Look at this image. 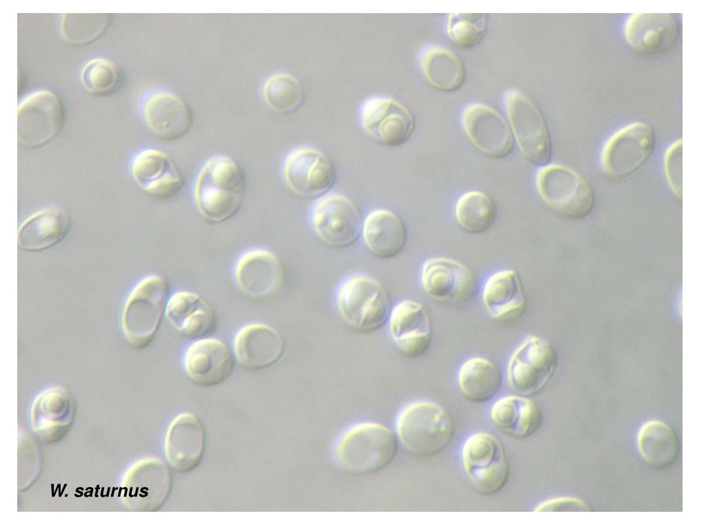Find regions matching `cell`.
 Returning a JSON list of instances; mask_svg holds the SVG:
<instances>
[{
  "label": "cell",
  "instance_id": "35",
  "mask_svg": "<svg viewBox=\"0 0 706 529\" xmlns=\"http://www.w3.org/2000/svg\"><path fill=\"white\" fill-rule=\"evenodd\" d=\"M497 209L492 198L480 191L463 194L455 207V217L459 227L470 234H481L494 223Z\"/></svg>",
  "mask_w": 706,
  "mask_h": 529
},
{
  "label": "cell",
  "instance_id": "31",
  "mask_svg": "<svg viewBox=\"0 0 706 529\" xmlns=\"http://www.w3.org/2000/svg\"><path fill=\"white\" fill-rule=\"evenodd\" d=\"M419 64L426 81L438 91L454 92L465 81V69L461 59L445 48H425L420 53Z\"/></svg>",
  "mask_w": 706,
  "mask_h": 529
},
{
  "label": "cell",
  "instance_id": "9",
  "mask_svg": "<svg viewBox=\"0 0 706 529\" xmlns=\"http://www.w3.org/2000/svg\"><path fill=\"white\" fill-rule=\"evenodd\" d=\"M507 116L518 147L531 163L544 166L552 155V142L545 120L536 105L516 90L505 98Z\"/></svg>",
  "mask_w": 706,
  "mask_h": 529
},
{
  "label": "cell",
  "instance_id": "15",
  "mask_svg": "<svg viewBox=\"0 0 706 529\" xmlns=\"http://www.w3.org/2000/svg\"><path fill=\"white\" fill-rule=\"evenodd\" d=\"M131 174L135 183L150 197L159 200L175 198L185 180L179 167L167 153L148 148L133 158Z\"/></svg>",
  "mask_w": 706,
  "mask_h": 529
},
{
  "label": "cell",
  "instance_id": "28",
  "mask_svg": "<svg viewBox=\"0 0 706 529\" xmlns=\"http://www.w3.org/2000/svg\"><path fill=\"white\" fill-rule=\"evenodd\" d=\"M71 228L68 214L59 207L39 210L19 226L17 245L24 251H41L63 241Z\"/></svg>",
  "mask_w": 706,
  "mask_h": 529
},
{
  "label": "cell",
  "instance_id": "40",
  "mask_svg": "<svg viewBox=\"0 0 706 529\" xmlns=\"http://www.w3.org/2000/svg\"><path fill=\"white\" fill-rule=\"evenodd\" d=\"M682 141H677L668 147L664 158L667 180L678 197L682 194Z\"/></svg>",
  "mask_w": 706,
  "mask_h": 529
},
{
  "label": "cell",
  "instance_id": "20",
  "mask_svg": "<svg viewBox=\"0 0 706 529\" xmlns=\"http://www.w3.org/2000/svg\"><path fill=\"white\" fill-rule=\"evenodd\" d=\"M679 23L673 13H634L627 19L624 36L637 54L652 57L668 51L677 41Z\"/></svg>",
  "mask_w": 706,
  "mask_h": 529
},
{
  "label": "cell",
  "instance_id": "3",
  "mask_svg": "<svg viewBox=\"0 0 706 529\" xmlns=\"http://www.w3.org/2000/svg\"><path fill=\"white\" fill-rule=\"evenodd\" d=\"M396 435L410 454L430 457L445 450L454 436L450 415L440 405L418 401L405 406L397 416Z\"/></svg>",
  "mask_w": 706,
  "mask_h": 529
},
{
  "label": "cell",
  "instance_id": "4",
  "mask_svg": "<svg viewBox=\"0 0 706 529\" xmlns=\"http://www.w3.org/2000/svg\"><path fill=\"white\" fill-rule=\"evenodd\" d=\"M170 285L159 275L140 280L124 304L121 326L130 344L137 349L148 347L161 327L169 300Z\"/></svg>",
  "mask_w": 706,
  "mask_h": 529
},
{
  "label": "cell",
  "instance_id": "10",
  "mask_svg": "<svg viewBox=\"0 0 706 529\" xmlns=\"http://www.w3.org/2000/svg\"><path fill=\"white\" fill-rule=\"evenodd\" d=\"M655 145V133L650 125L643 122L628 124L611 136L603 146V169L615 178L630 176L646 163Z\"/></svg>",
  "mask_w": 706,
  "mask_h": 529
},
{
  "label": "cell",
  "instance_id": "7",
  "mask_svg": "<svg viewBox=\"0 0 706 529\" xmlns=\"http://www.w3.org/2000/svg\"><path fill=\"white\" fill-rule=\"evenodd\" d=\"M363 220L358 206L347 196L328 193L316 198L310 222L318 238L327 246L345 249L361 236Z\"/></svg>",
  "mask_w": 706,
  "mask_h": 529
},
{
  "label": "cell",
  "instance_id": "41",
  "mask_svg": "<svg viewBox=\"0 0 706 529\" xmlns=\"http://www.w3.org/2000/svg\"><path fill=\"white\" fill-rule=\"evenodd\" d=\"M536 512L590 511L589 506L576 497H563L548 499L535 509Z\"/></svg>",
  "mask_w": 706,
  "mask_h": 529
},
{
  "label": "cell",
  "instance_id": "16",
  "mask_svg": "<svg viewBox=\"0 0 706 529\" xmlns=\"http://www.w3.org/2000/svg\"><path fill=\"white\" fill-rule=\"evenodd\" d=\"M464 131L472 145L482 154L503 158L514 149L513 134L503 116L481 103L468 105L462 114Z\"/></svg>",
  "mask_w": 706,
  "mask_h": 529
},
{
  "label": "cell",
  "instance_id": "37",
  "mask_svg": "<svg viewBox=\"0 0 706 529\" xmlns=\"http://www.w3.org/2000/svg\"><path fill=\"white\" fill-rule=\"evenodd\" d=\"M263 94L268 106L282 114L296 112L304 99L303 89L299 81L285 72L270 76L264 83Z\"/></svg>",
  "mask_w": 706,
  "mask_h": 529
},
{
  "label": "cell",
  "instance_id": "38",
  "mask_svg": "<svg viewBox=\"0 0 706 529\" xmlns=\"http://www.w3.org/2000/svg\"><path fill=\"white\" fill-rule=\"evenodd\" d=\"M80 79L84 89L98 96H108L121 87L122 73L120 68L110 60L95 58L84 64Z\"/></svg>",
  "mask_w": 706,
  "mask_h": 529
},
{
  "label": "cell",
  "instance_id": "34",
  "mask_svg": "<svg viewBox=\"0 0 706 529\" xmlns=\"http://www.w3.org/2000/svg\"><path fill=\"white\" fill-rule=\"evenodd\" d=\"M458 384L462 394L475 403L492 399L501 385L498 367L491 360L475 357L465 362L458 373Z\"/></svg>",
  "mask_w": 706,
  "mask_h": 529
},
{
  "label": "cell",
  "instance_id": "27",
  "mask_svg": "<svg viewBox=\"0 0 706 529\" xmlns=\"http://www.w3.org/2000/svg\"><path fill=\"white\" fill-rule=\"evenodd\" d=\"M361 236L368 251L376 258L389 260L399 256L407 242V229L394 211L379 208L363 221Z\"/></svg>",
  "mask_w": 706,
  "mask_h": 529
},
{
  "label": "cell",
  "instance_id": "8",
  "mask_svg": "<svg viewBox=\"0 0 706 529\" xmlns=\"http://www.w3.org/2000/svg\"><path fill=\"white\" fill-rule=\"evenodd\" d=\"M65 111L62 101L52 91L34 92L17 109V140L28 149L45 147L61 131Z\"/></svg>",
  "mask_w": 706,
  "mask_h": 529
},
{
  "label": "cell",
  "instance_id": "22",
  "mask_svg": "<svg viewBox=\"0 0 706 529\" xmlns=\"http://www.w3.org/2000/svg\"><path fill=\"white\" fill-rule=\"evenodd\" d=\"M234 277L240 290L247 296L264 299L276 294L285 278L279 258L265 249L248 251L238 260Z\"/></svg>",
  "mask_w": 706,
  "mask_h": 529
},
{
  "label": "cell",
  "instance_id": "25",
  "mask_svg": "<svg viewBox=\"0 0 706 529\" xmlns=\"http://www.w3.org/2000/svg\"><path fill=\"white\" fill-rule=\"evenodd\" d=\"M128 497L132 507L154 511L168 499L172 488V475L168 465L158 458L137 462L130 471Z\"/></svg>",
  "mask_w": 706,
  "mask_h": 529
},
{
  "label": "cell",
  "instance_id": "17",
  "mask_svg": "<svg viewBox=\"0 0 706 529\" xmlns=\"http://www.w3.org/2000/svg\"><path fill=\"white\" fill-rule=\"evenodd\" d=\"M235 355L223 341L212 338L197 340L187 349L183 366L196 385L211 388L225 382L235 368Z\"/></svg>",
  "mask_w": 706,
  "mask_h": 529
},
{
  "label": "cell",
  "instance_id": "18",
  "mask_svg": "<svg viewBox=\"0 0 706 529\" xmlns=\"http://www.w3.org/2000/svg\"><path fill=\"white\" fill-rule=\"evenodd\" d=\"M389 331L397 349L410 359L423 356L433 338L432 322L426 308L412 300L400 302L390 311Z\"/></svg>",
  "mask_w": 706,
  "mask_h": 529
},
{
  "label": "cell",
  "instance_id": "19",
  "mask_svg": "<svg viewBox=\"0 0 706 529\" xmlns=\"http://www.w3.org/2000/svg\"><path fill=\"white\" fill-rule=\"evenodd\" d=\"M205 445V432L201 422L194 414L183 412L173 418L167 428L164 453L174 470L186 473L199 465Z\"/></svg>",
  "mask_w": 706,
  "mask_h": 529
},
{
  "label": "cell",
  "instance_id": "21",
  "mask_svg": "<svg viewBox=\"0 0 706 529\" xmlns=\"http://www.w3.org/2000/svg\"><path fill=\"white\" fill-rule=\"evenodd\" d=\"M421 282L430 298L450 303L469 299L476 287L474 276L467 267L445 257L430 258L423 263Z\"/></svg>",
  "mask_w": 706,
  "mask_h": 529
},
{
  "label": "cell",
  "instance_id": "36",
  "mask_svg": "<svg viewBox=\"0 0 706 529\" xmlns=\"http://www.w3.org/2000/svg\"><path fill=\"white\" fill-rule=\"evenodd\" d=\"M108 13H65L62 14L60 30L63 39L74 45H86L99 39L110 23Z\"/></svg>",
  "mask_w": 706,
  "mask_h": 529
},
{
  "label": "cell",
  "instance_id": "5",
  "mask_svg": "<svg viewBox=\"0 0 706 529\" xmlns=\"http://www.w3.org/2000/svg\"><path fill=\"white\" fill-rule=\"evenodd\" d=\"M538 194L555 214L571 220H583L592 212L595 194L589 183L576 171L557 164L539 169L536 178Z\"/></svg>",
  "mask_w": 706,
  "mask_h": 529
},
{
  "label": "cell",
  "instance_id": "2",
  "mask_svg": "<svg viewBox=\"0 0 706 529\" xmlns=\"http://www.w3.org/2000/svg\"><path fill=\"white\" fill-rule=\"evenodd\" d=\"M398 453L396 435L387 426L365 422L350 427L335 443L333 455L343 470L359 475L387 468Z\"/></svg>",
  "mask_w": 706,
  "mask_h": 529
},
{
  "label": "cell",
  "instance_id": "24",
  "mask_svg": "<svg viewBox=\"0 0 706 529\" xmlns=\"http://www.w3.org/2000/svg\"><path fill=\"white\" fill-rule=\"evenodd\" d=\"M285 349L282 335L274 328L261 323L244 326L234 341L236 360L250 371H261L274 366L281 360Z\"/></svg>",
  "mask_w": 706,
  "mask_h": 529
},
{
  "label": "cell",
  "instance_id": "14",
  "mask_svg": "<svg viewBox=\"0 0 706 529\" xmlns=\"http://www.w3.org/2000/svg\"><path fill=\"white\" fill-rule=\"evenodd\" d=\"M283 176L288 188L296 195L318 198L330 193L336 182V170L323 152L301 146L286 156Z\"/></svg>",
  "mask_w": 706,
  "mask_h": 529
},
{
  "label": "cell",
  "instance_id": "39",
  "mask_svg": "<svg viewBox=\"0 0 706 529\" xmlns=\"http://www.w3.org/2000/svg\"><path fill=\"white\" fill-rule=\"evenodd\" d=\"M486 13H452L447 17L446 31L457 47L470 50L478 46L487 30Z\"/></svg>",
  "mask_w": 706,
  "mask_h": 529
},
{
  "label": "cell",
  "instance_id": "13",
  "mask_svg": "<svg viewBox=\"0 0 706 529\" xmlns=\"http://www.w3.org/2000/svg\"><path fill=\"white\" fill-rule=\"evenodd\" d=\"M556 365L557 356L553 347L541 337L528 336L510 359L509 384L521 395L536 394L547 386Z\"/></svg>",
  "mask_w": 706,
  "mask_h": 529
},
{
  "label": "cell",
  "instance_id": "23",
  "mask_svg": "<svg viewBox=\"0 0 706 529\" xmlns=\"http://www.w3.org/2000/svg\"><path fill=\"white\" fill-rule=\"evenodd\" d=\"M143 114L149 130L158 138L173 141L185 136L194 124V113L181 96L167 91L150 94Z\"/></svg>",
  "mask_w": 706,
  "mask_h": 529
},
{
  "label": "cell",
  "instance_id": "1",
  "mask_svg": "<svg viewBox=\"0 0 706 529\" xmlns=\"http://www.w3.org/2000/svg\"><path fill=\"white\" fill-rule=\"evenodd\" d=\"M245 189L243 169L235 160L226 155L212 156L196 176L194 196L197 209L208 222H227L239 211Z\"/></svg>",
  "mask_w": 706,
  "mask_h": 529
},
{
  "label": "cell",
  "instance_id": "11",
  "mask_svg": "<svg viewBox=\"0 0 706 529\" xmlns=\"http://www.w3.org/2000/svg\"><path fill=\"white\" fill-rule=\"evenodd\" d=\"M465 473L481 493L492 495L506 485L510 466L505 450L494 435L478 433L470 437L462 450Z\"/></svg>",
  "mask_w": 706,
  "mask_h": 529
},
{
  "label": "cell",
  "instance_id": "6",
  "mask_svg": "<svg viewBox=\"0 0 706 529\" xmlns=\"http://www.w3.org/2000/svg\"><path fill=\"white\" fill-rule=\"evenodd\" d=\"M336 305L340 317L352 330L372 333L389 320L390 302L383 286L366 275H355L339 287Z\"/></svg>",
  "mask_w": 706,
  "mask_h": 529
},
{
  "label": "cell",
  "instance_id": "12",
  "mask_svg": "<svg viewBox=\"0 0 706 529\" xmlns=\"http://www.w3.org/2000/svg\"><path fill=\"white\" fill-rule=\"evenodd\" d=\"M359 124L372 140L387 147H399L412 137L416 127L410 110L399 101L385 96H372L362 104Z\"/></svg>",
  "mask_w": 706,
  "mask_h": 529
},
{
  "label": "cell",
  "instance_id": "33",
  "mask_svg": "<svg viewBox=\"0 0 706 529\" xmlns=\"http://www.w3.org/2000/svg\"><path fill=\"white\" fill-rule=\"evenodd\" d=\"M637 446L643 459L652 467L665 468L675 462L679 453L676 434L660 420H650L640 428Z\"/></svg>",
  "mask_w": 706,
  "mask_h": 529
},
{
  "label": "cell",
  "instance_id": "29",
  "mask_svg": "<svg viewBox=\"0 0 706 529\" xmlns=\"http://www.w3.org/2000/svg\"><path fill=\"white\" fill-rule=\"evenodd\" d=\"M483 302L490 315L496 320L521 313L527 300L518 273L506 269L492 275L485 283Z\"/></svg>",
  "mask_w": 706,
  "mask_h": 529
},
{
  "label": "cell",
  "instance_id": "26",
  "mask_svg": "<svg viewBox=\"0 0 706 529\" xmlns=\"http://www.w3.org/2000/svg\"><path fill=\"white\" fill-rule=\"evenodd\" d=\"M165 315L176 331L190 339L207 338L216 328L214 310L203 298L194 292L181 291L170 297Z\"/></svg>",
  "mask_w": 706,
  "mask_h": 529
},
{
  "label": "cell",
  "instance_id": "30",
  "mask_svg": "<svg viewBox=\"0 0 706 529\" xmlns=\"http://www.w3.org/2000/svg\"><path fill=\"white\" fill-rule=\"evenodd\" d=\"M491 419L507 435L527 438L540 428L543 415L530 399L523 395H509L495 402L491 410Z\"/></svg>",
  "mask_w": 706,
  "mask_h": 529
},
{
  "label": "cell",
  "instance_id": "32",
  "mask_svg": "<svg viewBox=\"0 0 706 529\" xmlns=\"http://www.w3.org/2000/svg\"><path fill=\"white\" fill-rule=\"evenodd\" d=\"M32 413L34 431L50 439L53 436L60 435L70 424L72 398L63 387L48 388L37 397Z\"/></svg>",
  "mask_w": 706,
  "mask_h": 529
}]
</instances>
